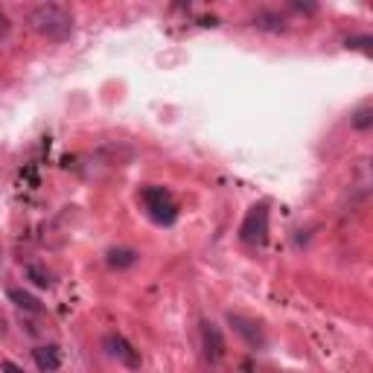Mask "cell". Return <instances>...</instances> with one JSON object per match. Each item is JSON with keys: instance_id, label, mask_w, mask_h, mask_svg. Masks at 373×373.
<instances>
[{"instance_id": "1", "label": "cell", "mask_w": 373, "mask_h": 373, "mask_svg": "<svg viewBox=\"0 0 373 373\" xmlns=\"http://www.w3.org/2000/svg\"><path fill=\"white\" fill-rule=\"evenodd\" d=\"M33 30L50 41H67L73 33V15L59 4H41L30 12Z\"/></svg>"}, {"instance_id": "2", "label": "cell", "mask_w": 373, "mask_h": 373, "mask_svg": "<svg viewBox=\"0 0 373 373\" xmlns=\"http://www.w3.org/2000/svg\"><path fill=\"white\" fill-rule=\"evenodd\" d=\"M140 199L149 210V216L157 222V225H172L178 219V207L169 196V190H164V186H157V184H149L140 190Z\"/></svg>"}, {"instance_id": "3", "label": "cell", "mask_w": 373, "mask_h": 373, "mask_svg": "<svg viewBox=\"0 0 373 373\" xmlns=\"http://www.w3.org/2000/svg\"><path fill=\"white\" fill-rule=\"evenodd\" d=\"M239 236L248 245H265V236H269V207L265 204H254L248 210V216L239 228Z\"/></svg>"}, {"instance_id": "4", "label": "cell", "mask_w": 373, "mask_h": 373, "mask_svg": "<svg viewBox=\"0 0 373 373\" xmlns=\"http://www.w3.org/2000/svg\"><path fill=\"white\" fill-rule=\"evenodd\" d=\"M105 350H108V356L111 359H117L123 367H128V370H140V353L131 347V344L120 335V333H111V335H105Z\"/></svg>"}, {"instance_id": "5", "label": "cell", "mask_w": 373, "mask_h": 373, "mask_svg": "<svg viewBox=\"0 0 373 373\" xmlns=\"http://www.w3.org/2000/svg\"><path fill=\"white\" fill-rule=\"evenodd\" d=\"M201 347L210 364H219L225 359V338H222V330L213 321H201Z\"/></svg>"}, {"instance_id": "6", "label": "cell", "mask_w": 373, "mask_h": 373, "mask_svg": "<svg viewBox=\"0 0 373 373\" xmlns=\"http://www.w3.org/2000/svg\"><path fill=\"white\" fill-rule=\"evenodd\" d=\"M228 324L239 333V335H243L248 344H251V347H265V335H262V330H260V324H254L251 321V318H243V315H228Z\"/></svg>"}, {"instance_id": "7", "label": "cell", "mask_w": 373, "mask_h": 373, "mask_svg": "<svg viewBox=\"0 0 373 373\" xmlns=\"http://www.w3.org/2000/svg\"><path fill=\"white\" fill-rule=\"evenodd\" d=\"M33 359H35L38 370H44V373L59 370V364H62V353H59L56 344H41V347H35V350H33Z\"/></svg>"}, {"instance_id": "8", "label": "cell", "mask_w": 373, "mask_h": 373, "mask_svg": "<svg viewBox=\"0 0 373 373\" xmlns=\"http://www.w3.org/2000/svg\"><path fill=\"white\" fill-rule=\"evenodd\" d=\"M254 26H257V30H265V33H283L286 30V21L277 12H257Z\"/></svg>"}, {"instance_id": "9", "label": "cell", "mask_w": 373, "mask_h": 373, "mask_svg": "<svg viewBox=\"0 0 373 373\" xmlns=\"http://www.w3.org/2000/svg\"><path fill=\"white\" fill-rule=\"evenodd\" d=\"M105 262H108L111 269H128V265L138 262V251H131V248H111L108 257H105Z\"/></svg>"}, {"instance_id": "10", "label": "cell", "mask_w": 373, "mask_h": 373, "mask_svg": "<svg viewBox=\"0 0 373 373\" xmlns=\"http://www.w3.org/2000/svg\"><path fill=\"white\" fill-rule=\"evenodd\" d=\"M9 301L18 306V309H23V312H41V304L30 295V291H21V289H9Z\"/></svg>"}, {"instance_id": "11", "label": "cell", "mask_w": 373, "mask_h": 373, "mask_svg": "<svg viewBox=\"0 0 373 373\" xmlns=\"http://www.w3.org/2000/svg\"><path fill=\"white\" fill-rule=\"evenodd\" d=\"M353 128H359V131H367L370 126H373V108L370 105H364V108H359L356 114H353Z\"/></svg>"}, {"instance_id": "12", "label": "cell", "mask_w": 373, "mask_h": 373, "mask_svg": "<svg viewBox=\"0 0 373 373\" xmlns=\"http://www.w3.org/2000/svg\"><path fill=\"white\" fill-rule=\"evenodd\" d=\"M370 47H373V38L370 35H356V38H347V50H364L370 56Z\"/></svg>"}, {"instance_id": "13", "label": "cell", "mask_w": 373, "mask_h": 373, "mask_svg": "<svg viewBox=\"0 0 373 373\" xmlns=\"http://www.w3.org/2000/svg\"><path fill=\"white\" fill-rule=\"evenodd\" d=\"M30 277H33V280H35V286H41V289H47V286L52 283V280H50V274H47V272H41L38 265H30Z\"/></svg>"}, {"instance_id": "14", "label": "cell", "mask_w": 373, "mask_h": 373, "mask_svg": "<svg viewBox=\"0 0 373 373\" xmlns=\"http://www.w3.org/2000/svg\"><path fill=\"white\" fill-rule=\"evenodd\" d=\"M9 30H12V23H9L6 12H0V41H4V38L9 35Z\"/></svg>"}, {"instance_id": "15", "label": "cell", "mask_w": 373, "mask_h": 373, "mask_svg": "<svg viewBox=\"0 0 373 373\" xmlns=\"http://www.w3.org/2000/svg\"><path fill=\"white\" fill-rule=\"evenodd\" d=\"M0 367H4V373H23V370H21V367H18L15 362H4Z\"/></svg>"}, {"instance_id": "16", "label": "cell", "mask_w": 373, "mask_h": 373, "mask_svg": "<svg viewBox=\"0 0 373 373\" xmlns=\"http://www.w3.org/2000/svg\"><path fill=\"white\" fill-rule=\"evenodd\" d=\"M243 370H245V373H254V367H251L248 362H245V367H243Z\"/></svg>"}]
</instances>
